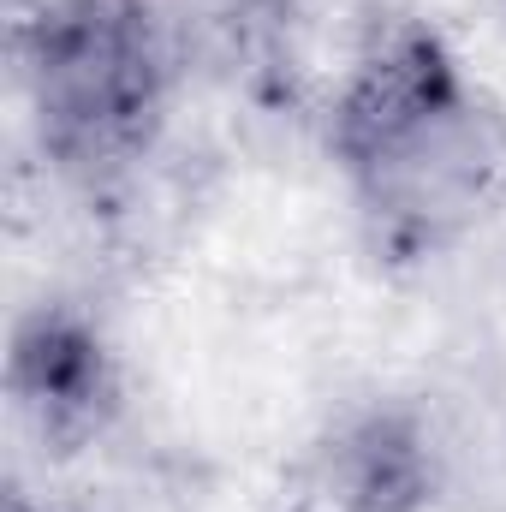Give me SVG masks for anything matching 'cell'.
Wrapping results in <instances>:
<instances>
[{
    "label": "cell",
    "mask_w": 506,
    "mask_h": 512,
    "mask_svg": "<svg viewBox=\"0 0 506 512\" xmlns=\"http://www.w3.org/2000/svg\"><path fill=\"white\" fill-rule=\"evenodd\" d=\"M137 12L155 24L173 66L179 60L239 66L280 42L298 0H137Z\"/></svg>",
    "instance_id": "obj_5"
},
{
    "label": "cell",
    "mask_w": 506,
    "mask_h": 512,
    "mask_svg": "<svg viewBox=\"0 0 506 512\" xmlns=\"http://www.w3.org/2000/svg\"><path fill=\"white\" fill-rule=\"evenodd\" d=\"M328 149L387 256L465 239L506 185V120L423 18H376L328 120Z\"/></svg>",
    "instance_id": "obj_1"
},
{
    "label": "cell",
    "mask_w": 506,
    "mask_h": 512,
    "mask_svg": "<svg viewBox=\"0 0 506 512\" xmlns=\"http://www.w3.org/2000/svg\"><path fill=\"white\" fill-rule=\"evenodd\" d=\"M6 54L66 179L108 185L155 149L173 54L137 0H6Z\"/></svg>",
    "instance_id": "obj_2"
},
{
    "label": "cell",
    "mask_w": 506,
    "mask_h": 512,
    "mask_svg": "<svg viewBox=\"0 0 506 512\" xmlns=\"http://www.w3.org/2000/svg\"><path fill=\"white\" fill-rule=\"evenodd\" d=\"M316 489L334 501V512H429L447 501V453L429 405L381 399L352 411L322 459Z\"/></svg>",
    "instance_id": "obj_4"
},
{
    "label": "cell",
    "mask_w": 506,
    "mask_h": 512,
    "mask_svg": "<svg viewBox=\"0 0 506 512\" xmlns=\"http://www.w3.org/2000/svg\"><path fill=\"white\" fill-rule=\"evenodd\" d=\"M6 393L48 459H72L120 417V370L102 328L72 304H36L12 322Z\"/></svg>",
    "instance_id": "obj_3"
},
{
    "label": "cell",
    "mask_w": 506,
    "mask_h": 512,
    "mask_svg": "<svg viewBox=\"0 0 506 512\" xmlns=\"http://www.w3.org/2000/svg\"><path fill=\"white\" fill-rule=\"evenodd\" d=\"M6 512H42V507H30L24 495H12V501H6Z\"/></svg>",
    "instance_id": "obj_6"
}]
</instances>
